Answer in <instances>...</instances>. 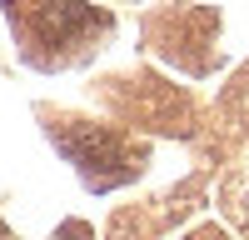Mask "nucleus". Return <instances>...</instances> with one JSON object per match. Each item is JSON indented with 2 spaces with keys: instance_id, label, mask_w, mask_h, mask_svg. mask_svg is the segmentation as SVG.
<instances>
[]
</instances>
